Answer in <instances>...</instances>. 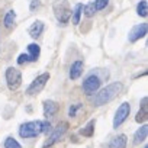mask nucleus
Here are the masks:
<instances>
[{"mask_svg":"<svg viewBox=\"0 0 148 148\" xmlns=\"http://www.w3.org/2000/svg\"><path fill=\"white\" fill-rule=\"evenodd\" d=\"M122 89H123L122 83H119V82L110 83V84H108L105 89H102L100 92H96V95L92 97V103H93L95 106L106 105V103L112 102L115 97H118V95L121 93Z\"/></svg>","mask_w":148,"mask_h":148,"instance_id":"f257e3e1","label":"nucleus"},{"mask_svg":"<svg viewBox=\"0 0 148 148\" xmlns=\"http://www.w3.org/2000/svg\"><path fill=\"white\" fill-rule=\"evenodd\" d=\"M52 9L60 23H68V21L71 19V6L68 3V0H57Z\"/></svg>","mask_w":148,"mask_h":148,"instance_id":"f03ea898","label":"nucleus"},{"mask_svg":"<svg viewBox=\"0 0 148 148\" xmlns=\"http://www.w3.org/2000/svg\"><path fill=\"white\" fill-rule=\"evenodd\" d=\"M42 129V121H31L25 122L19 126V135L22 138H36L41 134Z\"/></svg>","mask_w":148,"mask_h":148,"instance_id":"7ed1b4c3","label":"nucleus"},{"mask_svg":"<svg viewBox=\"0 0 148 148\" xmlns=\"http://www.w3.org/2000/svg\"><path fill=\"white\" fill-rule=\"evenodd\" d=\"M102 86V79L97 76V74H90L87 76L83 82V90L87 96H92L95 95Z\"/></svg>","mask_w":148,"mask_h":148,"instance_id":"20e7f679","label":"nucleus"},{"mask_svg":"<svg viewBox=\"0 0 148 148\" xmlns=\"http://www.w3.org/2000/svg\"><path fill=\"white\" fill-rule=\"evenodd\" d=\"M6 83L10 90L19 89V86L22 84V73L15 67H9L6 70Z\"/></svg>","mask_w":148,"mask_h":148,"instance_id":"39448f33","label":"nucleus"},{"mask_svg":"<svg viewBox=\"0 0 148 148\" xmlns=\"http://www.w3.org/2000/svg\"><path fill=\"white\" fill-rule=\"evenodd\" d=\"M49 80V74L48 73H44V74H41V76H38L31 84H29V87H28V90H26V93L29 95V96H35V95H38V93H41L42 92V89L45 87V84H47V82Z\"/></svg>","mask_w":148,"mask_h":148,"instance_id":"423d86ee","label":"nucleus"},{"mask_svg":"<svg viewBox=\"0 0 148 148\" xmlns=\"http://www.w3.org/2000/svg\"><path fill=\"white\" fill-rule=\"evenodd\" d=\"M129 112H131V105H129L128 102H123V103L118 108V110H116V113H115V118H113V128H115V129H118V128L126 121V118L129 116Z\"/></svg>","mask_w":148,"mask_h":148,"instance_id":"0eeeda50","label":"nucleus"},{"mask_svg":"<svg viewBox=\"0 0 148 148\" xmlns=\"http://www.w3.org/2000/svg\"><path fill=\"white\" fill-rule=\"evenodd\" d=\"M67 129H68V123L67 122H61V123H58L57 125V128L52 131V134L49 135V138L47 139V142L44 144V148H48V147H51V145H54L65 132H67Z\"/></svg>","mask_w":148,"mask_h":148,"instance_id":"6e6552de","label":"nucleus"},{"mask_svg":"<svg viewBox=\"0 0 148 148\" xmlns=\"http://www.w3.org/2000/svg\"><path fill=\"white\" fill-rule=\"evenodd\" d=\"M145 35H147V23H139V25H135V26L131 29L128 38H129L131 42H135V41L141 39V38L145 36Z\"/></svg>","mask_w":148,"mask_h":148,"instance_id":"1a4fd4ad","label":"nucleus"},{"mask_svg":"<svg viewBox=\"0 0 148 148\" xmlns=\"http://www.w3.org/2000/svg\"><path fill=\"white\" fill-rule=\"evenodd\" d=\"M57 110H58V105L54 100H45L44 102V116L47 118V121H48V118L54 116Z\"/></svg>","mask_w":148,"mask_h":148,"instance_id":"9d476101","label":"nucleus"},{"mask_svg":"<svg viewBox=\"0 0 148 148\" xmlns=\"http://www.w3.org/2000/svg\"><path fill=\"white\" fill-rule=\"evenodd\" d=\"M83 73V62L79 60L76 62H73L71 68H70V79L71 80H77Z\"/></svg>","mask_w":148,"mask_h":148,"instance_id":"9b49d317","label":"nucleus"},{"mask_svg":"<svg viewBox=\"0 0 148 148\" xmlns=\"http://www.w3.org/2000/svg\"><path fill=\"white\" fill-rule=\"evenodd\" d=\"M147 135H148V126L142 125L134 135V145H139L141 142H144L147 139Z\"/></svg>","mask_w":148,"mask_h":148,"instance_id":"f8f14e48","label":"nucleus"},{"mask_svg":"<svg viewBox=\"0 0 148 148\" xmlns=\"http://www.w3.org/2000/svg\"><path fill=\"white\" fill-rule=\"evenodd\" d=\"M126 142H128V136H126L125 134H121V135L115 136V138L110 141L109 147H110V148H125V147H126Z\"/></svg>","mask_w":148,"mask_h":148,"instance_id":"ddd939ff","label":"nucleus"},{"mask_svg":"<svg viewBox=\"0 0 148 148\" xmlns=\"http://www.w3.org/2000/svg\"><path fill=\"white\" fill-rule=\"evenodd\" d=\"M42 31H44V22H41V21H36V22H34L31 26H29V35L32 36V38H38L41 34H42Z\"/></svg>","mask_w":148,"mask_h":148,"instance_id":"4468645a","label":"nucleus"},{"mask_svg":"<svg viewBox=\"0 0 148 148\" xmlns=\"http://www.w3.org/2000/svg\"><path fill=\"white\" fill-rule=\"evenodd\" d=\"M147 97H142V100H141V109H139V112L136 113V118H135V121L138 122V123H141V122H144L145 119H147V116H148V110H147Z\"/></svg>","mask_w":148,"mask_h":148,"instance_id":"2eb2a0df","label":"nucleus"},{"mask_svg":"<svg viewBox=\"0 0 148 148\" xmlns=\"http://www.w3.org/2000/svg\"><path fill=\"white\" fill-rule=\"evenodd\" d=\"M28 57H29V61H36L39 54H41V48L38 44H29L28 45Z\"/></svg>","mask_w":148,"mask_h":148,"instance_id":"dca6fc26","label":"nucleus"},{"mask_svg":"<svg viewBox=\"0 0 148 148\" xmlns=\"http://www.w3.org/2000/svg\"><path fill=\"white\" fill-rule=\"evenodd\" d=\"M83 5L82 3H77L73 9V16H71V22L74 25H79L80 23V18H82V13H83Z\"/></svg>","mask_w":148,"mask_h":148,"instance_id":"f3484780","label":"nucleus"},{"mask_svg":"<svg viewBox=\"0 0 148 148\" xmlns=\"http://www.w3.org/2000/svg\"><path fill=\"white\" fill-rule=\"evenodd\" d=\"M95 125H96V121L92 119L83 129H80V135H83V136H92L93 132H95Z\"/></svg>","mask_w":148,"mask_h":148,"instance_id":"a211bd4d","label":"nucleus"},{"mask_svg":"<svg viewBox=\"0 0 148 148\" xmlns=\"http://www.w3.org/2000/svg\"><path fill=\"white\" fill-rule=\"evenodd\" d=\"M15 19H16V13H15L13 10H9V12L6 13V16H5V21H3L5 26H6V28H12L13 23H15Z\"/></svg>","mask_w":148,"mask_h":148,"instance_id":"6ab92c4d","label":"nucleus"},{"mask_svg":"<svg viewBox=\"0 0 148 148\" xmlns=\"http://www.w3.org/2000/svg\"><path fill=\"white\" fill-rule=\"evenodd\" d=\"M136 12H138V15L142 16V18L147 16V13H148V3H147V0H141V2L138 3Z\"/></svg>","mask_w":148,"mask_h":148,"instance_id":"aec40b11","label":"nucleus"},{"mask_svg":"<svg viewBox=\"0 0 148 148\" xmlns=\"http://www.w3.org/2000/svg\"><path fill=\"white\" fill-rule=\"evenodd\" d=\"M5 148H22V145L12 136H8L5 141Z\"/></svg>","mask_w":148,"mask_h":148,"instance_id":"412c9836","label":"nucleus"},{"mask_svg":"<svg viewBox=\"0 0 148 148\" xmlns=\"http://www.w3.org/2000/svg\"><path fill=\"white\" fill-rule=\"evenodd\" d=\"M83 10H84V15H86L87 18H92V16L95 15V12H96L93 2H92V3H89V5H86V6L83 8Z\"/></svg>","mask_w":148,"mask_h":148,"instance_id":"4be33fe9","label":"nucleus"},{"mask_svg":"<svg viewBox=\"0 0 148 148\" xmlns=\"http://www.w3.org/2000/svg\"><path fill=\"white\" fill-rule=\"evenodd\" d=\"M108 3H109V0H95V9L96 10H103L106 6H108Z\"/></svg>","mask_w":148,"mask_h":148,"instance_id":"5701e85b","label":"nucleus"},{"mask_svg":"<svg viewBox=\"0 0 148 148\" xmlns=\"http://www.w3.org/2000/svg\"><path fill=\"white\" fill-rule=\"evenodd\" d=\"M80 108H82L80 103H77V105H71V106L68 108V116H70V118L76 116V113H77V110H79Z\"/></svg>","mask_w":148,"mask_h":148,"instance_id":"b1692460","label":"nucleus"},{"mask_svg":"<svg viewBox=\"0 0 148 148\" xmlns=\"http://www.w3.org/2000/svg\"><path fill=\"white\" fill-rule=\"evenodd\" d=\"M51 131V123L49 121H42V129H41V134H48Z\"/></svg>","mask_w":148,"mask_h":148,"instance_id":"393cba45","label":"nucleus"},{"mask_svg":"<svg viewBox=\"0 0 148 148\" xmlns=\"http://www.w3.org/2000/svg\"><path fill=\"white\" fill-rule=\"evenodd\" d=\"M26 61H29L28 54H21L19 58H18V64H23V62H26Z\"/></svg>","mask_w":148,"mask_h":148,"instance_id":"a878e982","label":"nucleus"},{"mask_svg":"<svg viewBox=\"0 0 148 148\" xmlns=\"http://www.w3.org/2000/svg\"><path fill=\"white\" fill-rule=\"evenodd\" d=\"M39 5H41V0H32V3H31L29 9H31V10H35L36 8H39Z\"/></svg>","mask_w":148,"mask_h":148,"instance_id":"bb28decb","label":"nucleus"},{"mask_svg":"<svg viewBox=\"0 0 148 148\" xmlns=\"http://www.w3.org/2000/svg\"><path fill=\"white\" fill-rule=\"evenodd\" d=\"M144 148H148V147H147V145H145V147H144Z\"/></svg>","mask_w":148,"mask_h":148,"instance_id":"cd10ccee","label":"nucleus"}]
</instances>
